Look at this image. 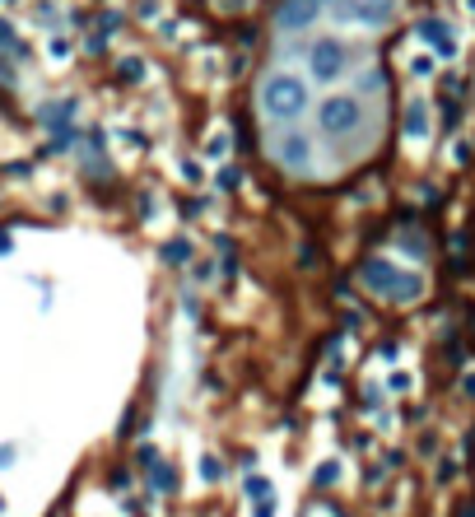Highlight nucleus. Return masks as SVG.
<instances>
[{"mask_svg": "<svg viewBox=\"0 0 475 517\" xmlns=\"http://www.w3.org/2000/svg\"><path fill=\"white\" fill-rule=\"evenodd\" d=\"M336 476H340V466H322V471H317V480H322V485H331Z\"/></svg>", "mask_w": 475, "mask_h": 517, "instance_id": "8", "label": "nucleus"}, {"mask_svg": "<svg viewBox=\"0 0 475 517\" xmlns=\"http://www.w3.org/2000/svg\"><path fill=\"white\" fill-rule=\"evenodd\" d=\"M247 499H252V517H275V485L252 476L247 480Z\"/></svg>", "mask_w": 475, "mask_h": 517, "instance_id": "5", "label": "nucleus"}, {"mask_svg": "<svg viewBox=\"0 0 475 517\" xmlns=\"http://www.w3.org/2000/svg\"><path fill=\"white\" fill-rule=\"evenodd\" d=\"M14 462V448H0V466H10Z\"/></svg>", "mask_w": 475, "mask_h": 517, "instance_id": "9", "label": "nucleus"}, {"mask_svg": "<svg viewBox=\"0 0 475 517\" xmlns=\"http://www.w3.org/2000/svg\"><path fill=\"white\" fill-rule=\"evenodd\" d=\"M420 33H424V38H429V42H434V47H438V52H443V56H452V52H457V42H452L448 33H443V24H424Z\"/></svg>", "mask_w": 475, "mask_h": 517, "instance_id": "6", "label": "nucleus"}, {"mask_svg": "<svg viewBox=\"0 0 475 517\" xmlns=\"http://www.w3.org/2000/svg\"><path fill=\"white\" fill-rule=\"evenodd\" d=\"M368 285H378L382 294H392V299H415L420 294V280L415 275H401V271H392V266H368Z\"/></svg>", "mask_w": 475, "mask_h": 517, "instance_id": "2", "label": "nucleus"}, {"mask_svg": "<svg viewBox=\"0 0 475 517\" xmlns=\"http://www.w3.org/2000/svg\"><path fill=\"white\" fill-rule=\"evenodd\" d=\"M261 103H266L271 117H294V112H303V103H308V89H303V80H294V75H271L266 89H261Z\"/></svg>", "mask_w": 475, "mask_h": 517, "instance_id": "1", "label": "nucleus"}, {"mask_svg": "<svg viewBox=\"0 0 475 517\" xmlns=\"http://www.w3.org/2000/svg\"><path fill=\"white\" fill-rule=\"evenodd\" d=\"M359 117H364V108L354 103V98H331L322 108V126L331 131V136H345V131H354L359 126Z\"/></svg>", "mask_w": 475, "mask_h": 517, "instance_id": "3", "label": "nucleus"}, {"mask_svg": "<svg viewBox=\"0 0 475 517\" xmlns=\"http://www.w3.org/2000/svg\"><path fill=\"white\" fill-rule=\"evenodd\" d=\"M410 131H415V136H420V131H424V108H415V112H410Z\"/></svg>", "mask_w": 475, "mask_h": 517, "instance_id": "7", "label": "nucleus"}, {"mask_svg": "<svg viewBox=\"0 0 475 517\" xmlns=\"http://www.w3.org/2000/svg\"><path fill=\"white\" fill-rule=\"evenodd\" d=\"M340 61H345V47H340V42H331V38H322L313 47V70H317V80H336L340 70Z\"/></svg>", "mask_w": 475, "mask_h": 517, "instance_id": "4", "label": "nucleus"}]
</instances>
